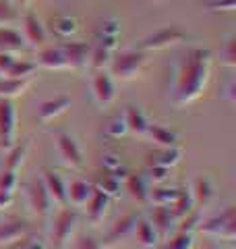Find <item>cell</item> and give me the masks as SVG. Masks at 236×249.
<instances>
[{"label":"cell","instance_id":"obj_1","mask_svg":"<svg viewBox=\"0 0 236 249\" xmlns=\"http://www.w3.org/2000/svg\"><path fill=\"white\" fill-rule=\"evenodd\" d=\"M211 77V52L207 48H186L176 62L172 81V104L185 108L197 102Z\"/></svg>","mask_w":236,"mask_h":249},{"label":"cell","instance_id":"obj_2","mask_svg":"<svg viewBox=\"0 0 236 249\" xmlns=\"http://www.w3.org/2000/svg\"><path fill=\"white\" fill-rule=\"evenodd\" d=\"M147 65V52L139 48H127V50H116L110 58L108 73L112 79L118 81H133L143 73Z\"/></svg>","mask_w":236,"mask_h":249},{"label":"cell","instance_id":"obj_3","mask_svg":"<svg viewBox=\"0 0 236 249\" xmlns=\"http://www.w3.org/2000/svg\"><path fill=\"white\" fill-rule=\"evenodd\" d=\"M31 139H23L21 143H15L9 152H6V158L2 162V168H0V191H9L15 193L19 185V168L25 162V156L29 152Z\"/></svg>","mask_w":236,"mask_h":249},{"label":"cell","instance_id":"obj_4","mask_svg":"<svg viewBox=\"0 0 236 249\" xmlns=\"http://www.w3.org/2000/svg\"><path fill=\"white\" fill-rule=\"evenodd\" d=\"M199 231L216 239L234 241L236 239V208L226 206L219 214L207 218V220H201Z\"/></svg>","mask_w":236,"mask_h":249},{"label":"cell","instance_id":"obj_5","mask_svg":"<svg viewBox=\"0 0 236 249\" xmlns=\"http://www.w3.org/2000/svg\"><path fill=\"white\" fill-rule=\"evenodd\" d=\"M79 224V214L75 208H68V206H62L58 210L56 218H54V224H52V232H50V241H52V247L54 249H65L70 243V237Z\"/></svg>","mask_w":236,"mask_h":249},{"label":"cell","instance_id":"obj_6","mask_svg":"<svg viewBox=\"0 0 236 249\" xmlns=\"http://www.w3.org/2000/svg\"><path fill=\"white\" fill-rule=\"evenodd\" d=\"M186 40V31L180 29L178 25H168V27H162L149 34L147 37L139 42L137 48L143 50V52H157V50H166L172 48V46H178Z\"/></svg>","mask_w":236,"mask_h":249},{"label":"cell","instance_id":"obj_7","mask_svg":"<svg viewBox=\"0 0 236 249\" xmlns=\"http://www.w3.org/2000/svg\"><path fill=\"white\" fill-rule=\"evenodd\" d=\"M17 143V106L15 100L0 98V150L9 152Z\"/></svg>","mask_w":236,"mask_h":249},{"label":"cell","instance_id":"obj_8","mask_svg":"<svg viewBox=\"0 0 236 249\" xmlns=\"http://www.w3.org/2000/svg\"><path fill=\"white\" fill-rule=\"evenodd\" d=\"M25 196H27V204H29V210L34 212V216L46 220L52 212L54 201L50 199L48 191H46V187L42 183V178H34V181H29L25 185Z\"/></svg>","mask_w":236,"mask_h":249},{"label":"cell","instance_id":"obj_9","mask_svg":"<svg viewBox=\"0 0 236 249\" xmlns=\"http://www.w3.org/2000/svg\"><path fill=\"white\" fill-rule=\"evenodd\" d=\"M54 143H56L60 160L65 162L68 168L83 166V152H81V147H79L77 139L70 133H67V131H56V133H54Z\"/></svg>","mask_w":236,"mask_h":249},{"label":"cell","instance_id":"obj_10","mask_svg":"<svg viewBox=\"0 0 236 249\" xmlns=\"http://www.w3.org/2000/svg\"><path fill=\"white\" fill-rule=\"evenodd\" d=\"M91 96L96 100V104L106 110L116 100V85H114V79L110 77L108 71H96L91 77Z\"/></svg>","mask_w":236,"mask_h":249},{"label":"cell","instance_id":"obj_11","mask_svg":"<svg viewBox=\"0 0 236 249\" xmlns=\"http://www.w3.org/2000/svg\"><path fill=\"white\" fill-rule=\"evenodd\" d=\"M19 21L23 25L21 36H23V40H25L27 48H44L46 40H48V31H46L44 23L37 19V15L27 11Z\"/></svg>","mask_w":236,"mask_h":249},{"label":"cell","instance_id":"obj_12","mask_svg":"<svg viewBox=\"0 0 236 249\" xmlns=\"http://www.w3.org/2000/svg\"><path fill=\"white\" fill-rule=\"evenodd\" d=\"M60 50L65 54V58L68 62V69L81 71L89 65V52H91V44L89 42H70L65 40L60 44Z\"/></svg>","mask_w":236,"mask_h":249},{"label":"cell","instance_id":"obj_13","mask_svg":"<svg viewBox=\"0 0 236 249\" xmlns=\"http://www.w3.org/2000/svg\"><path fill=\"white\" fill-rule=\"evenodd\" d=\"M110 201H112V197L106 196L101 189H98V187H93V189H91V196H89L87 201H85L83 208H85V216H87V220L93 224V227L100 224L106 218Z\"/></svg>","mask_w":236,"mask_h":249},{"label":"cell","instance_id":"obj_14","mask_svg":"<svg viewBox=\"0 0 236 249\" xmlns=\"http://www.w3.org/2000/svg\"><path fill=\"white\" fill-rule=\"evenodd\" d=\"M29 224L19 216H9L0 220V245H13L27 237Z\"/></svg>","mask_w":236,"mask_h":249},{"label":"cell","instance_id":"obj_15","mask_svg":"<svg viewBox=\"0 0 236 249\" xmlns=\"http://www.w3.org/2000/svg\"><path fill=\"white\" fill-rule=\"evenodd\" d=\"M39 178H42L46 191H48V196H50V199L54 201V204H58L60 208L68 206L67 204V183H65V178L56 173V170L44 166L42 168V177Z\"/></svg>","mask_w":236,"mask_h":249},{"label":"cell","instance_id":"obj_16","mask_svg":"<svg viewBox=\"0 0 236 249\" xmlns=\"http://www.w3.org/2000/svg\"><path fill=\"white\" fill-rule=\"evenodd\" d=\"M70 104H73V100H70V96H65V93L52 98V100H44V102L37 106V121L48 124L54 119H58V116L65 114L70 108Z\"/></svg>","mask_w":236,"mask_h":249},{"label":"cell","instance_id":"obj_17","mask_svg":"<svg viewBox=\"0 0 236 249\" xmlns=\"http://www.w3.org/2000/svg\"><path fill=\"white\" fill-rule=\"evenodd\" d=\"M137 214H124V216H120L118 220L112 224V229L108 231V235H106V239H104V247H114V245H118L122 239H127L131 232H133V229H135V224H137Z\"/></svg>","mask_w":236,"mask_h":249},{"label":"cell","instance_id":"obj_18","mask_svg":"<svg viewBox=\"0 0 236 249\" xmlns=\"http://www.w3.org/2000/svg\"><path fill=\"white\" fill-rule=\"evenodd\" d=\"M147 220L152 222V227L155 229V232H157V237L160 239H166L170 235V231L176 227V220L172 218L168 206H152Z\"/></svg>","mask_w":236,"mask_h":249},{"label":"cell","instance_id":"obj_19","mask_svg":"<svg viewBox=\"0 0 236 249\" xmlns=\"http://www.w3.org/2000/svg\"><path fill=\"white\" fill-rule=\"evenodd\" d=\"M37 67H44L48 71H67L68 69V62L62 54L60 46H52V48H42L37 54V60H35Z\"/></svg>","mask_w":236,"mask_h":249},{"label":"cell","instance_id":"obj_20","mask_svg":"<svg viewBox=\"0 0 236 249\" xmlns=\"http://www.w3.org/2000/svg\"><path fill=\"white\" fill-rule=\"evenodd\" d=\"M145 137L160 147H178V142H180L178 133H174L172 129L164 127V124H157V123H149Z\"/></svg>","mask_w":236,"mask_h":249},{"label":"cell","instance_id":"obj_21","mask_svg":"<svg viewBox=\"0 0 236 249\" xmlns=\"http://www.w3.org/2000/svg\"><path fill=\"white\" fill-rule=\"evenodd\" d=\"M27 44L23 40L21 31L15 27H0V54H19L25 52Z\"/></svg>","mask_w":236,"mask_h":249},{"label":"cell","instance_id":"obj_22","mask_svg":"<svg viewBox=\"0 0 236 249\" xmlns=\"http://www.w3.org/2000/svg\"><path fill=\"white\" fill-rule=\"evenodd\" d=\"M133 232H135L139 249H155L160 245V237H157L155 229L152 227V222L147 218H137V224L133 229Z\"/></svg>","mask_w":236,"mask_h":249},{"label":"cell","instance_id":"obj_23","mask_svg":"<svg viewBox=\"0 0 236 249\" xmlns=\"http://www.w3.org/2000/svg\"><path fill=\"white\" fill-rule=\"evenodd\" d=\"M93 185L83 181V178H75L67 185V204H70L73 208H83L85 201L91 196Z\"/></svg>","mask_w":236,"mask_h":249},{"label":"cell","instance_id":"obj_24","mask_svg":"<svg viewBox=\"0 0 236 249\" xmlns=\"http://www.w3.org/2000/svg\"><path fill=\"white\" fill-rule=\"evenodd\" d=\"M183 152L178 147H160L147 156V166H160V168H174L180 162Z\"/></svg>","mask_w":236,"mask_h":249},{"label":"cell","instance_id":"obj_25","mask_svg":"<svg viewBox=\"0 0 236 249\" xmlns=\"http://www.w3.org/2000/svg\"><path fill=\"white\" fill-rule=\"evenodd\" d=\"M188 191H191L193 204L197 210L207 208L211 197H214V187H211L209 178H205V177H197L193 181V187H188Z\"/></svg>","mask_w":236,"mask_h":249},{"label":"cell","instance_id":"obj_26","mask_svg":"<svg viewBox=\"0 0 236 249\" xmlns=\"http://www.w3.org/2000/svg\"><path fill=\"white\" fill-rule=\"evenodd\" d=\"M124 189L139 204H147L149 201V183L145 175H127L124 177Z\"/></svg>","mask_w":236,"mask_h":249},{"label":"cell","instance_id":"obj_27","mask_svg":"<svg viewBox=\"0 0 236 249\" xmlns=\"http://www.w3.org/2000/svg\"><path fill=\"white\" fill-rule=\"evenodd\" d=\"M122 119H124V124H127V131H131V133H135V135L145 137V131L149 127V119H147L145 112L141 110L139 106H127Z\"/></svg>","mask_w":236,"mask_h":249},{"label":"cell","instance_id":"obj_28","mask_svg":"<svg viewBox=\"0 0 236 249\" xmlns=\"http://www.w3.org/2000/svg\"><path fill=\"white\" fill-rule=\"evenodd\" d=\"M168 210H170V214H172V218H174L176 222L183 220V218L188 212H193L195 204H193V197H191V191H188V187H180L176 199L168 206Z\"/></svg>","mask_w":236,"mask_h":249},{"label":"cell","instance_id":"obj_29","mask_svg":"<svg viewBox=\"0 0 236 249\" xmlns=\"http://www.w3.org/2000/svg\"><path fill=\"white\" fill-rule=\"evenodd\" d=\"M34 79V77H31ZM31 79H9V77H0V98L15 100L21 93H25L31 85Z\"/></svg>","mask_w":236,"mask_h":249},{"label":"cell","instance_id":"obj_30","mask_svg":"<svg viewBox=\"0 0 236 249\" xmlns=\"http://www.w3.org/2000/svg\"><path fill=\"white\" fill-rule=\"evenodd\" d=\"M50 29L60 40H67V37H70L77 31V19L68 17V15H56V17L50 19Z\"/></svg>","mask_w":236,"mask_h":249},{"label":"cell","instance_id":"obj_31","mask_svg":"<svg viewBox=\"0 0 236 249\" xmlns=\"http://www.w3.org/2000/svg\"><path fill=\"white\" fill-rule=\"evenodd\" d=\"M112 50H108L104 44H91V52H89V67L93 71H108L110 58H112Z\"/></svg>","mask_w":236,"mask_h":249},{"label":"cell","instance_id":"obj_32","mask_svg":"<svg viewBox=\"0 0 236 249\" xmlns=\"http://www.w3.org/2000/svg\"><path fill=\"white\" fill-rule=\"evenodd\" d=\"M180 187H155V189H149V201L152 206H170L172 201L176 199Z\"/></svg>","mask_w":236,"mask_h":249},{"label":"cell","instance_id":"obj_33","mask_svg":"<svg viewBox=\"0 0 236 249\" xmlns=\"http://www.w3.org/2000/svg\"><path fill=\"white\" fill-rule=\"evenodd\" d=\"M193 247H195V237L193 232L186 231H174V235H168L162 245V249H193Z\"/></svg>","mask_w":236,"mask_h":249},{"label":"cell","instance_id":"obj_34","mask_svg":"<svg viewBox=\"0 0 236 249\" xmlns=\"http://www.w3.org/2000/svg\"><path fill=\"white\" fill-rule=\"evenodd\" d=\"M35 71H37V65H35L34 60L17 58V60L13 62V67L9 69L6 77H9V79H31Z\"/></svg>","mask_w":236,"mask_h":249},{"label":"cell","instance_id":"obj_35","mask_svg":"<svg viewBox=\"0 0 236 249\" xmlns=\"http://www.w3.org/2000/svg\"><path fill=\"white\" fill-rule=\"evenodd\" d=\"M101 166H104V170L108 175H114L118 178L127 177V170H124L122 160L118 158L116 154H104V156H101Z\"/></svg>","mask_w":236,"mask_h":249},{"label":"cell","instance_id":"obj_36","mask_svg":"<svg viewBox=\"0 0 236 249\" xmlns=\"http://www.w3.org/2000/svg\"><path fill=\"white\" fill-rule=\"evenodd\" d=\"M21 15L15 9V4H11V0H0V27H11L15 23H19Z\"/></svg>","mask_w":236,"mask_h":249},{"label":"cell","instance_id":"obj_37","mask_svg":"<svg viewBox=\"0 0 236 249\" xmlns=\"http://www.w3.org/2000/svg\"><path fill=\"white\" fill-rule=\"evenodd\" d=\"M98 189H101V191H104L106 196H110V197H116L118 191H120V178L106 173L104 178H101V183L98 185Z\"/></svg>","mask_w":236,"mask_h":249},{"label":"cell","instance_id":"obj_38","mask_svg":"<svg viewBox=\"0 0 236 249\" xmlns=\"http://www.w3.org/2000/svg\"><path fill=\"white\" fill-rule=\"evenodd\" d=\"M222 62L228 67V69H234L236 67V37L230 36L228 37V42L222 50Z\"/></svg>","mask_w":236,"mask_h":249},{"label":"cell","instance_id":"obj_39","mask_svg":"<svg viewBox=\"0 0 236 249\" xmlns=\"http://www.w3.org/2000/svg\"><path fill=\"white\" fill-rule=\"evenodd\" d=\"M104 131H106V135H108V137H122V135H127V133H129L122 116H114V119L104 127Z\"/></svg>","mask_w":236,"mask_h":249},{"label":"cell","instance_id":"obj_40","mask_svg":"<svg viewBox=\"0 0 236 249\" xmlns=\"http://www.w3.org/2000/svg\"><path fill=\"white\" fill-rule=\"evenodd\" d=\"M68 249H101V245L91 235H79L73 243H68Z\"/></svg>","mask_w":236,"mask_h":249},{"label":"cell","instance_id":"obj_41","mask_svg":"<svg viewBox=\"0 0 236 249\" xmlns=\"http://www.w3.org/2000/svg\"><path fill=\"white\" fill-rule=\"evenodd\" d=\"M236 0H207L209 11H234Z\"/></svg>","mask_w":236,"mask_h":249},{"label":"cell","instance_id":"obj_42","mask_svg":"<svg viewBox=\"0 0 236 249\" xmlns=\"http://www.w3.org/2000/svg\"><path fill=\"white\" fill-rule=\"evenodd\" d=\"M19 56L17 54H0V77H6V73H9V69L13 67V62L17 60Z\"/></svg>","mask_w":236,"mask_h":249},{"label":"cell","instance_id":"obj_43","mask_svg":"<svg viewBox=\"0 0 236 249\" xmlns=\"http://www.w3.org/2000/svg\"><path fill=\"white\" fill-rule=\"evenodd\" d=\"M149 168V178H152L153 183H162L168 178V168H160V166H147Z\"/></svg>","mask_w":236,"mask_h":249},{"label":"cell","instance_id":"obj_44","mask_svg":"<svg viewBox=\"0 0 236 249\" xmlns=\"http://www.w3.org/2000/svg\"><path fill=\"white\" fill-rule=\"evenodd\" d=\"M15 249H48V245L39 239H34V241H27V243H19Z\"/></svg>","mask_w":236,"mask_h":249},{"label":"cell","instance_id":"obj_45","mask_svg":"<svg viewBox=\"0 0 236 249\" xmlns=\"http://www.w3.org/2000/svg\"><path fill=\"white\" fill-rule=\"evenodd\" d=\"M236 83L234 81H230V83H228L226 85V89H224V93H222V96H224V100H228V102H230V104H234L236 102Z\"/></svg>","mask_w":236,"mask_h":249},{"label":"cell","instance_id":"obj_46","mask_svg":"<svg viewBox=\"0 0 236 249\" xmlns=\"http://www.w3.org/2000/svg\"><path fill=\"white\" fill-rule=\"evenodd\" d=\"M13 197H15V193H9V191H0V210L9 208V206L13 204Z\"/></svg>","mask_w":236,"mask_h":249},{"label":"cell","instance_id":"obj_47","mask_svg":"<svg viewBox=\"0 0 236 249\" xmlns=\"http://www.w3.org/2000/svg\"><path fill=\"white\" fill-rule=\"evenodd\" d=\"M13 2L17 4V6H27V4H29V0H13Z\"/></svg>","mask_w":236,"mask_h":249},{"label":"cell","instance_id":"obj_48","mask_svg":"<svg viewBox=\"0 0 236 249\" xmlns=\"http://www.w3.org/2000/svg\"><path fill=\"white\" fill-rule=\"evenodd\" d=\"M205 249H218V247H214V245H207V247H205Z\"/></svg>","mask_w":236,"mask_h":249}]
</instances>
